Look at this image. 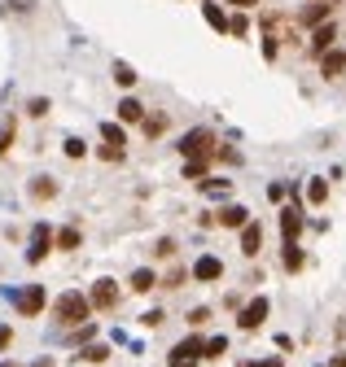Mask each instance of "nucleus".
Segmentation results:
<instances>
[{"label":"nucleus","mask_w":346,"mask_h":367,"mask_svg":"<svg viewBox=\"0 0 346 367\" xmlns=\"http://www.w3.org/2000/svg\"><path fill=\"white\" fill-rule=\"evenodd\" d=\"M88 293H79V289H71V293H62L57 302H53V320L62 324V328H79L88 320Z\"/></svg>","instance_id":"nucleus-1"},{"label":"nucleus","mask_w":346,"mask_h":367,"mask_svg":"<svg viewBox=\"0 0 346 367\" xmlns=\"http://www.w3.org/2000/svg\"><path fill=\"white\" fill-rule=\"evenodd\" d=\"M180 153H185L189 162H210V158L219 153V149H215V131H206V127L189 131V136L180 140Z\"/></svg>","instance_id":"nucleus-2"},{"label":"nucleus","mask_w":346,"mask_h":367,"mask_svg":"<svg viewBox=\"0 0 346 367\" xmlns=\"http://www.w3.org/2000/svg\"><path fill=\"white\" fill-rule=\"evenodd\" d=\"M202 354H206V341H202V337H185V341L171 350V363H167V367H193Z\"/></svg>","instance_id":"nucleus-3"},{"label":"nucleus","mask_w":346,"mask_h":367,"mask_svg":"<svg viewBox=\"0 0 346 367\" xmlns=\"http://www.w3.org/2000/svg\"><path fill=\"white\" fill-rule=\"evenodd\" d=\"M88 306H96V310H114V306H119V285H114V280H96L92 293H88Z\"/></svg>","instance_id":"nucleus-4"},{"label":"nucleus","mask_w":346,"mask_h":367,"mask_svg":"<svg viewBox=\"0 0 346 367\" xmlns=\"http://www.w3.org/2000/svg\"><path fill=\"white\" fill-rule=\"evenodd\" d=\"M13 302H18V315H27V320H31V315H40V310H44L48 293H44V285H27L18 297H13Z\"/></svg>","instance_id":"nucleus-5"},{"label":"nucleus","mask_w":346,"mask_h":367,"mask_svg":"<svg viewBox=\"0 0 346 367\" xmlns=\"http://www.w3.org/2000/svg\"><path fill=\"white\" fill-rule=\"evenodd\" d=\"M263 320H268V297H254V302H245L241 315H237V324H241L245 332H254Z\"/></svg>","instance_id":"nucleus-6"},{"label":"nucleus","mask_w":346,"mask_h":367,"mask_svg":"<svg viewBox=\"0 0 346 367\" xmlns=\"http://www.w3.org/2000/svg\"><path fill=\"white\" fill-rule=\"evenodd\" d=\"M48 245H53V232H48V223H40V227H36V237H31L27 262H44V258H48Z\"/></svg>","instance_id":"nucleus-7"},{"label":"nucleus","mask_w":346,"mask_h":367,"mask_svg":"<svg viewBox=\"0 0 346 367\" xmlns=\"http://www.w3.org/2000/svg\"><path fill=\"white\" fill-rule=\"evenodd\" d=\"M333 40H338V27L333 22H324V27H316V36H311V53H329V48H333Z\"/></svg>","instance_id":"nucleus-8"},{"label":"nucleus","mask_w":346,"mask_h":367,"mask_svg":"<svg viewBox=\"0 0 346 367\" xmlns=\"http://www.w3.org/2000/svg\"><path fill=\"white\" fill-rule=\"evenodd\" d=\"M259 245H263V227H259V223H245V227H241V254L254 258Z\"/></svg>","instance_id":"nucleus-9"},{"label":"nucleus","mask_w":346,"mask_h":367,"mask_svg":"<svg viewBox=\"0 0 346 367\" xmlns=\"http://www.w3.org/2000/svg\"><path fill=\"white\" fill-rule=\"evenodd\" d=\"M219 276H224V262H219V258L206 254V258L193 262V280H219Z\"/></svg>","instance_id":"nucleus-10"},{"label":"nucleus","mask_w":346,"mask_h":367,"mask_svg":"<svg viewBox=\"0 0 346 367\" xmlns=\"http://www.w3.org/2000/svg\"><path fill=\"white\" fill-rule=\"evenodd\" d=\"M298 232H303V214L294 210V206H285L281 210V237L285 241H298Z\"/></svg>","instance_id":"nucleus-11"},{"label":"nucleus","mask_w":346,"mask_h":367,"mask_svg":"<svg viewBox=\"0 0 346 367\" xmlns=\"http://www.w3.org/2000/svg\"><path fill=\"white\" fill-rule=\"evenodd\" d=\"M219 223L224 227H245V223H250V210H245V206H224L219 210Z\"/></svg>","instance_id":"nucleus-12"},{"label":"nucleus","mask_w":346,"mask_h":367,"mask_svg":"<svg viewBox=\"0 0 346 367\" xmlns=\"http://www.w3.org/2000/svg\"><path fill=\"white\" fill-rule=\"evenodd\" d=\"M342 66H346V53H338V48H329V53L320 57V70H324V79H338V75H342Z\"/></svg>","instance_id":"nucleus-13"},{"label":"nucleus","mask_w":346,"mask_h":367,"mask_svg":"<svg viewBox=\"0 0 346 367\" xmlns=\"http://www.w3.org/2000/svg\"><path fill=\"white\" fill-rule=\"evenodd\" d=\"M140 119H145V105L131 101V96H123L119 101V123H140Z\"/></svg>","instance_id":"nucleus-14"},{"label":"nucleus","mask_w":346,"mask_h":367,"mask_svg":"<svg viewBox=\"0 0 346 367\" xmlns=\"http://www.w3.org/2000/svg\"><path fill=\"white\" fill-rule=\"evenodd\" d=\"M202 18H206L210 27H215V31H228V13H224L219 5H210V0H206V5H202Z\"/></svg>","instance_id":"nucleus-15"},{"label":"nucleus","mask_w":346,"mask_h":367,"mask_svg":"<svg viewBox=\"0 0 346 367\" xmlns=\"http://www.w3.org/2000/svg\"><path fill=\"white\" fill-rule=\"evenodd\" d=\"M281 262H285V271H303V249L294 245V241H285V254H281Z\"/></svg>","instance_id":"nucleus-16"},{"label":"nucleus","mask_w":346,"mask_h":367,"mask_svg":"<svg viewBox=\"0 0 346 367\" xmlns=\"http://www.w3.org/2000/svg\"><path fill=\"white\" fill-rule=\"evenodd\" d=\"M154 285H158V276L150 271V267H140V271H136V276H131V289H136V293H150Z\"/></svg>","instance_id":"nucleus-17"},{"label":"nucleus","mask_w":346,"mask_h":367,"mask_svg":"<svg viewBox=\"0 0 346 367\" xmlns=\"http://www.w3.org/2000/svg\"><path fill=\"white\" fill-rule=\"evenodd\" d=\"M53 193H57V184L48 179V175H40L36 184H31V197H36V202H48V197H53Z\"/></svg>","instance_id":"nucleus-18"},{"label":"nucleus","mask_w":346,"mask_h":367,"mask_svg":"<svg viewBox=\"0 0 346 367\" xmlns=\"http://www.w3.org/2000/svg\"><path fill=\"white\" fill-rule=\"evenodd\" d=\"M324 18H329V5H307L303 9V22L307 27H324Z\"/></svg>","instance_id":"nucleus-19"},{"label":"nucleus","mask_w":346,"mask_h":367,"mask_svg":"<svg viewBox=\"0 0 346 367\" xmlns=\"http://www.w3.org/2000/svg\"><path fill=\"white\" fill-rule=\"evenodd\" d=\"M101 136H106V144H114V149H123V144H127V136H123V127H119V123H101Z\"/></svg>","instance_id":"nucleus-20"},{"label":"nucleus","mask_w":346,"mask_h":367,"mask_svg":"<svg viewBox=\"0 0 346 367\" xmlns=\"http://www.w3.org/2000/svg\"><path fill=\"white\" fill-rule=\"evenodd\" d=\"M324 197H329V184H324V179H311V184H307V202H311V206H324Z\"/></svg>","instance_id":"nucleus-21"},{"label":"nucleus","mask_w":346,"mask_h":367,"mask_svg":"<svg viewBox=\"0 0 346 367\" xmlns=\"http://www.w3.org/2000/svg\"><path fill=\"white\" fill-rule=\"evenodd\" d=\"M114 83H119V88H131V83H136V70H131L127 61H114Z\"/></svg>","instance_id":"nucleus-22"},{"label":"nucleus","mask_w":346,"mask_h":367,"mask_svg":"<svg viewBox=\"0 0 346 367\" xmlns=\"http://www.w3.org/2000/svg\"><path fill=\"white\" fill-rule=\"evenodd\" d=\"M145 123V136H162L167 131V114H154V119H140Z\"/></svg>","instance_id":"nucleus-23"},{"label":"nucleus","mask_w":346,"mask_h":367,"mask_svg":"<svg viewBox=\"0 0 346 367\" xmlns=\"http://www.w3.org/2000/svg\"><path fill=\"white\" fill-rule=\"evenodd\" d=\"M57 249H79V227H66V232H57Z\"/></svg>","instance_id":"nucleus-24"},{"label":"nucleus","mask_w":346,"mask_h":367,"mask_svg":"<svg viewBox=\"0 0 346 367\" xmlns=\"http://www.w3.org/2000/svg\"><path fill=\"white\" fill-rule=\"evenodd\" d=\"M224 350H228V337H210V341H206V354H202V359H219Z\"/></svg>","instance_id":"nucleus-25"},{"label":"nucleus","mask_w":346,"mask_h":367,"mask_svg":"<svg viewBox=\"0 0 346 367\" xmlns=\"http://www.w3.org/2000/svg\"><path fill=\"white\" fill-rule=\"evenodd\" d=\"M202 193H210V197H224V193H228V179H202Z\"/></svg>","instance_id":"nucleus-26"},{"label":"nucleus","mask_w":346,"mask_h":367,"mask_svg":"<svg viewBox=\"0 0 346 367\" xmlns=\"http://www.w3.org/2000/svg\"><path fill=\"white\" fill-rule=\"evenodd\" d=\"M206 166L210 162H185V179H206Z\"/></svg>","instance_id":"nucleus-27"},{"label":"nucleus","mask_w":346,"mask_h":367,"mask_svg":"<svg viewBox=\"0 0 346 367\" xmlns=\"http://www.w3.org/2000/svg\"><path fill=\"white\" fill-rule=\"evenodd\" d=\"M84 153H88V144L79 140V136H71V140H66V158H84Z\"/></svg>","instance_id":"nucleus-28"},{"label":"nucleus","mask_w":346,"mask_h":367,"mask_svg":"<svg viewBox=\"0 0 346 367\" xmlns=\"http://www.w3.org/2000/svg\"><path fill=\"white\" fill-rule=\"evenodd\" d=\"M9 144H13V119H9L5 127H0V158L9 153Z\"/></svg>","instance_id":"nucleus-29"},{"label":"nucleus","mask_w":346,"mask_h":367,"mask_svg":"<svg viewBox=\"0 0 346 367\" xmlns=\"http://www.w3.org/2000/svg\"><path fill=\"white\" fill-rule=\"evenodd\" d=\"M84 359H88V363H106V359H110V350H106V345H88V350H84Z\"/></svg>","instance_id":"nucleus-30"},{"label":"nucleus","mask_w":346,"mask_h":367,"mask_svg":"<svg viewBox=\"0 0 346 367\" xmlns=\"http://www.w3.org/2000/svg\"><path fill=\"white\" fill-rule=\"evenodd\" d=\"M162 320H167V315H162V310H145V315H140V324H145V328H158Z\"/></svg>","instance_id":"nucleus-31"},{"label":"nucleus","mask_w":346,"mask_h":367,"mask_svg":"<svg viewBox=\"0 0 346 367\" xmlns=\"http://www.w3.org/2000/svg\"><path fill=\"white\" fill-rule=\"evenodd\" d=\"M241 367H285V363L281 359H245Z\"/></svg>","instance_id":"nucleus-32"},{"label":"nucleus","mask_w":346,"mask_h":367,"mask_svg":"<svg viewBox=\"0 0 346 367\" xmlns=\"http://www.w3.org/2000/svg\"><path fill=\"white\" fill-rule=\"evenodd\" d=\"M154 254H158V258H171V254H175V241H167V237H162V241H158V249H154Z\"/></svg>","instance_id":"nucleus-33"},{"label":"nucleus","mask_w":346,"mask_h":367,"mask_svg":"<svg viewBox=\"0 0 346 367\" xmlns=\"http://www.w3.org/2000/svg\"><path fill=\"white\" fill-rule=\"evenodd\" d=\"M206 320H210V310H206V306H197V310H189V324H193V328H197V324H206Z\"/></svg>","instance_id":"nucleus-34"},{"label":"nucleus","mask_w":346,"mask_h":367,"mask_svg":"<svg viewBox=\"0 0 346 367\" xmlns=\"http://www.w3.org/2000/svg\"><path fill=\"white\" fill-rule=\"evenodd\" d=\"M228 31H233V36H245V31H250V22H245V18H228Z\"/></svg>","instance_id":"nucleus-35"},{"label":"nucleus","mask_w":346,"mask_h":367,"mask_svg":"<svg viewBox=\"0 0 346 367\" xmlns=\"http://www.w3.org/2000/svg\"><path fill=\"white\" fill-rule=\"evenodd\" d=\"M27 114H36V119H40V114H48V101H44V96H36V101H31V110Z\"/></svg>","instance_id":"nucleus-36"},{"label":"nucleus","mask_w":346,"mask_h":367,"mask_svg":"<svg viewBox=\"0 0 346 367\" xmlns=\"http://www.w3.org/2000/svg\"><path fill=\"white\" fill-rule=\"evenodd\" d=\"M9 341H13V328H9V324H0V350H9Z\"/></svg>","instance_id":"nucleus-37"},{"label":"nucleus","mask_w":346,"mask_h":367,"mask_svg":"<svg viewBox=\"0 0 346 367\" xmlns=\"http://www.w3.org/2000/svg\"><path fill=\"white\" fill-rule=\"evenodd\" d=\"M101 158H106V162H119V158H123V149H114V144H106V149H101Z\"/></svg>","instance_id":"nucleus-38"},{"label":"nucleus","mask_w":346,"mask_h":367,"mask_svg":"<svg viewBox=\"0 0 346 367\" xmlns=\"http://www.w3.org/2000/svg\"><path fill=\"white\" fill-rule=\"evenodd\" d=\"M228 5H237V9H254L259 0H228Z\"/></svg>","instance_id":"nucleus-39"},{"label":"nucleus","mask_w":346,"mask_h":367,"mask_svg":"<svg viewBox=\"0 0 346 367\" xmlns=\"http://www.w3.org/2000/svg\"><path fill=\"white\" fill-rule=\"evenodd\" d=\"M31 5H36V0H13V9H22V13H27Z\"/></svg>","instance_id":"nucleus-40"},{"label":"nucleus","mask_w":346,"mask_h":367,"mask_svg":"<svg viewBox=\"0 0 346 367\" xmlns=\"http://www.w3.org/2000/svg\"><path fill=\"white\" fill-rule=\"evenodd\" d=\"M333 367H346V354H338V359H333Z\"/></svg>","instance_id":"nucleus-41"},{"label":"nucleus","mask_w":346,"mask_h":367,"mask_svg":"<svg viewBox=\"0 0 346 367\" xmlns=\"http://www.w3.org/2000/svg\"><path fill=\"white\" fill-rule=\"evenodd\" d=\"M36 367H53V363H48V359H40V363H36Z\"/></svg>","instance_id":"nucleus-42"},{"label":"nucleus","mask_w":346,"mask_h":367,"mask_svg":"<svg viewBox=\"0 0 346 367\" xmlns=\"http://www.w3.org/2000/svg\"><path fill=\"white\" fill-rule=\"evenodd\" d=\"M0 367H18V363H0Z\"/></svg>","instance_id":"nucleus-43"}]
</instances>
